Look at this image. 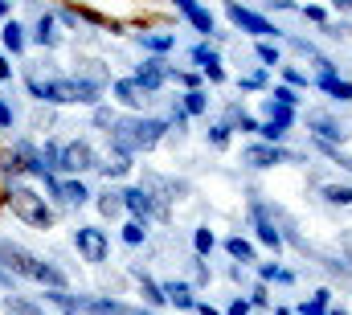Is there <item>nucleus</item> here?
<instances>
[{"label":"nucleus","mask_w":352,"mask_h":315,"mask_svg":"<svg viewBox=\"0 0 352 315\" xmlns=\"http://www.w3.org/2000/svg\"><path fill=\"white\" fill-rule=\"evenodd\" d=\"M0 270L21 274V279H33V283L50 287V291H66V274L54 262H41V258H33L29 250H21L12 241H0Z\"/></svg>","instance_id":"f257e3e1"},{"label":"nucleus","mask_w":352,"mask_h":315,"mask_svg":"<svg viewBox=\"0 0 352 315\" xmlns=\"http://www.w3.org/2000/svg\"><path fill=\"white\" fill-rule=\"evenodd\" d=\"M164 131H168L164 119H115L107 135H111V144H115L119 156H131V152L156 148V144L164 140Z\"/></svg>","instance_id":"f03ea898"},{"label":"nucleus","mask_w":352,"mask_h":315,"mask_svg":"<svg viewBox=\"0 0 352 315\" xmlns=\"http://www.w3.org/2000/svg\"><path fill=\"white\" fill-rule=\"evenodd\" d=\"M29 90L37 94V98H45V102H98V86H90L87 78H37V74H29Z\"/></svg>","instance_id":"7ed1b4c3"},{"label":"nucleus","mask_w":352,"mask_h":315,"mask_svg":"<svg viewBox=\"0 0 352 315\" xmlns=\"http://www.w3.org/2000/svg\"><path fill=\"white\" fill-rule=\"evenodd\" d=\"M4 201H8V209H12L25 226H33V230H50V226H54V213H50L45 197H41V193H33L29 184H8Z\"/></svg>","instance_id":"20e7f679"},{"label":"nucleus","mask_w":352,"mask_h":315,"mask_svg":"<svg viewBox=\"0 0 352 315\" xmlns=\"http://www.w3.org/2000/svg\"><path fill=\"white\" fill-rule=\"evenodd\" d=\"M226 17H230L242 33H254V37H263V41H278V37H283V29H278V25H270L263 12H254V8L230 4V8H226Z\"/></svg>","instance_id":"39448f33"},{"label":"nucleus","mask_w":352,"mask_h":315,"mask_svg":"<svg viewBox=\"0 0 352 315\" xmlns=\"http://www.w3.org/2000/svg\"><path fill=\"white\" fill-rule=\"evenodd\" d=\"M90 168H98V156H94V148H90L87 140L62 144V152H58V172H90Z\"/></svg>","instance_id":"423d86ee"},{"label":"nucleus","mask_w":352,"mask_h":315,"mask_svg":"<svg viewBox=\"0 0 352 315\" xmlns=\"http://www.w3.org/2000/svg\"><path fill=\"white\" fill-rule=\"evenodd\" d=\"M119 197H123V209H131V213H135V221L168 217L164 201H160V197H152V193H144V188H127V193H119Z\"/></svg>","instance_id":"0eeeda50"},{"label":"nucleus","mask_w":352,"mask_h":315,"mask_svg":"<svg viewBox=\"0 0 352 315\" xmlns=\"http://www.w3.org/2000/svg\"><path fill=\"white\" fill-rule=\"evenodd\" d=\"M4 168H8L12 176H50L33 144H16V148L8 152V164H4Z\"/></svg>","instance_id":"6e6552de"},{"label":"nucleus","mask_w":352,"mask_h":315,"mask_svg":"<svg viewBox=\"0 0 352 315\" xmlns=\"http://www.w3.org/2000/svg\"><path fill=\"white\" fill-rule=\"evenodd\" d=\"M250 217H254V234L263 246H270L274 254L283 250V234H278V226H274V217H270V209H266L263 201H250Z\"/></svg>","instance_id":"1a4fd4ad"},{"label":"nucleus","mask_w":352,"mask_h":315,"mask_svg":"<svg viewBox=\"0 0 352 315\" xmlns=\"http://www.w3.org/2000/svg\"><path fill=\"white\" fill-rule=\"evenodd\" d=\"M74 246L87 262H107V234L94 230V226H78L74 230Z\"/></svg>","instance_id":"9d476101"},{"label":"nucleus","mask_w":352,"mask_h":315,"mask_svg":"<svg viewBox=\"0 0 352 315\" xmlns=\"http://www.w3.org/2000/svg\"><path fill=\"white\" fill-rule=\"evenodd\" d=\"M316 66H320V78H316V86H320V90H328V94H332V98H340V102H352V82L340 78V74H336V66H332L328 58H320Z\"/></svg>","instance_id":"9b49d317"},{"label":"nucleus","mask_w":352,"mask_h":315,"mask_svg":"<svg viewBox=\"0 0 352 315\" xmlns=\"http://www.w3.org/2000/svg\"><path fill=\"white\" fill-rule=\"evenodd\" d=\"M307 127L320 135V144H332V140H349V127L340 119H332L328 111H311L307 115Z\"/></svg>","instance_id":"f8f14e48"},{"label":"nucleus","mask_w":352,"mask_h":315,"mask_svg":"<svg viewBox=\"0 0 352 315\" xmlns=\"http://www.w3.org/2000/svg\"><path fill=\"white\" fill-rule=\"evenodd\" d=\"M242 160L254 164V168H274V164H287V160H299V156H291V152H283L274 144H254V148L242 152Z\"/></svg>","instance_id":"ddd939ff"},{"label":"nucleus","mask_w":352,"mask_h":315,"mask_svg":"<svg viewBox=\"0 0 352 315\" xmlns=\"http://www.w3.org/2000/svg\"><path fill=\"white\" fill-rule=\"evenodd\" d=\"M41 180H45V188H50L54 197H62L66 205H87L90 193H87L82 180H54V176H41Z\"/></svg>","instance_id":"4468645a"},{"label":"nucleus","mask_w":352,"mask_h":315,"mask_svg":"<svg viewBox=\"0 0 352 315\" xmlns=\"http://www.w3.org/2000/svg\"><path fill=\"white\" fill-rule=\"evenodd\" d=\"M173 78V70H168V62H160V58H152V62H144L140 70H135V82L152 94V90H160L164 82Z\"/></svg>","instance_id":"2eb2a0df"},{"label":"nucleus","mask_w":352,"mask_h":315,"mask_svg":"<svg viewBox=\"0 0 352 315\" xmlns=\"http://www.w3.org/2000/svg\"><path fill=\"white\" fill-rule=\"evenodd\" d=\"M192 62L205 70V78H209V82H226L221 58H217V50H213V45H205V41H201V45H192Z\"/></svg>","instance_id":"dca6fc26"},{"label":"nucleus","mask_w":352,"mask_h":315,"mask_svg":"<svg viewBox=\"0 0 352 315\" xmlns=\"http://www.w3.org/2000/svg\"><path fill=\"white\" fill-rule=\"evenodd\" d=\"M54 307H62L66 315H94V307H90V295H70V291H50L45 295Z\"/></svg>","instance_id":"f3484780"},{"label":"nucleus","mask_w":352,"mask_h":315,"mask_svg":"<svg viewBox=\"0 0 352 315\" xmlns=\"http://www.w3.org/2000/svg\"><path fill=\"white\" fill-rule=\"evenodd\" d=\"M160 291H164V299H168V303H176V312H197V299H192V287H188V283L168 279Z\"/></svg>","instance_id":"a211bd4d"},{"label":"nucleus","mask_w":352,"mask_h":315,"mask_svg":"<svg viewBox=\"0 0 352 315\" xmlns=\"http://www.w3.org/2000/svg\"><path fill=\"white\" fill-rule=\"evenodd\" d=\"M176 12L188 17L197 33H213V12H209V8H201V4H192V0H176Z\"/></svg>","instance_id":"6ab92c4d"},{"label":"nucleus","mask_w":352,"mask_h":315,"mask_svg":"<svg viewBox=\"0 0 352 315\" xmlns=\"http://www.w3.org/2000/svg\"><path fill=\"white\" fill-rule=\"evenodd\" d=\"M115 98H119L123 107H144V102H148V90L135 78H119L115 82Z\"/></svg>","instance_id":"aec40b11"},{"label":"nucleus","mask_w":352,"mask_h":315,"mask_svg":"<svg viewBox=\"0 0 352 315\" xmlns=\"http://www.w3.org/2000/svg\"><path fill=\"white\" fill-rule=\"evenodd\" d=\"M33 41H37V45H45V50H50V45H58V33H54V17H50V12H41V17H37Z\"/></svg>","instance_id":"412c9836"},{"label":"nucleus","mask_w":352,"mask_h":315,"mask_svg":"<svg viewBox=\"0 0 352 315\" xmlns=\"http://www.w3.org/2000/svg\"><path fill=\"white\" fill-rule=\"evenodd\" d=\"M226 254H230L234 262H242V266L254 262V246H250L246 237H226Z\"/></svg>","instance_id":"4be33fe9"},{"label":"nucleus","mask_w":352,"mask_h":315,"mask_svg":"<svg viewBox=\"0 0 352 315\" xmlns=\"http://www.w3.org/2000/svg\"><path fill=\"white\" fill-rule=\"evenodd\" d=\"M0 37H4V50H12V54H21V50H25V29H21L16 21H4Z\"/></svg>","instance_id":"5701e85b"},{"label":"nucleus","mask_w":352,"mask_h":315,"mask_svg":"<svg viewBox=\"0 0 352 315\" xmlns=\"http://www.w3.org/2000/svg\"><path fill=\"white\" fill-rule=\"evenodd\" d=\"M266 123H274V127H283V131H287V127L295 123V111H291V107H278V102H270V98H266Z\"/></svg>","instance_id":"b1692460"},{"label":"nucleus","mask_w":352,"mask_h":315,"mask_svg":"<svg viewBox=\"0 0 352 315\" xmlns=\"http://www.w3.org/2000/svg\"><path fill=\"white\" fill-rule=\"evenodd\" d=\"M140 274V291H144V299H148V307H164L168 299H164V291H160V283H152L144 270H135Z\"/></svg>","instance_id":"393cba45"},{"label":"nucleus","mask_w":352,"mask_h":315,"mask_svg":"<svg viewBox=\"0 0 352 315\" xmlns=\"http://www.w3.org/2000/svg\"><path fill=\"white\" fill-rule=\"evenodd\" d=\"M140 45L152 50V54H168L176 45V37H168V33H140Z\"/></svg>","instance_id":"a878e982"},{"label":"nucleus","mask_w":352,"mask_h":315,"mask_svg":"<svg viewBox=\"0 0 352 315\" xmlns=\"http://www.w3.org/2000/svg\"><path fill=\"white\" fill-rule=\"evenodd\" d=\"M328 303H332V291H316L307 303H299V315H328Z\"/></svg>","instance_id":"bb28decb"},{"label":"nucleus","mask_w":352,"mask_h":315,"mask_svg":"<svg viewBox=\"0 0 352 315\" xmlns=\"http://www.w3.org/2000/svg\"><path fill=\"white\" fill-rule=\"evenodd\" d=\"M4 315H45L37 303H29V299H16V295H8L4 299Z\"/></svg>","instance_id":"cd10ccee"},{"label":"nucleus","mask_w":352,"mask_h":315,"mask_svg":"<svg viewBox=\"0 0 352 315\" xmlns=\"http://www.w3.org/2000/svg\"><path fill=\"white\" fill-rule=\"evenodd\" d=\"M213 246H217V237H213V230H197L192 234V250H197V258H205V254H213Z\"/></svg>","instance_id":"c85d7f7f"},{"label":"nucleus","mask_w":352,"mask_h":315,"mask_svg":"<svg viewBox=\"0 0 352 315\" xmlns=\"http://www.w3.org/2000/svg\"><path fill=\"white\" fill-rule=\"evenodd\" d=\"M205 107H209V98H205L201 90H188V94H184V102H180V111H184V115H205Z\"/></svg>","instance_id":"c756f323"},{"label":"nucleus","mask_w":352,"mask_h":315,"mask_svg":"<svg viewBox=\"0 0 352 315\" xmlns=\"http://www.w3.org/2000/svg\"><path fill=\"white\" fill-rule=\"evenodd\" d=\"M324 201H332V205H352V188L349 184H324Z\"/></svg>","instance_id":"7c9ffc66"},{"label":"nucleus","mask_w":352,"mask_h":315,"mask_svg":"<svg viewBox=\"0 0 352 315\" xmlns=\"http://www.w3.org/2000/svg\"><path fill=\"white\" fill-rule=\"evenodd\" d=\"M270 102H278V107H291V111H295V107H299V90H291V86H274V90H270Z\"/></svg>","instance_id":"2f4dec72"},{"label":"nucleus","mask_w":352,"mask_h":315,"mask_svg":"<svg viewBox=\"0 0 352 315\" xmlns=\"http://www.w3.org/2000/svg\"><path fill=\"white\" fill-rule=\"evenodd\" d=\"M258 274H263V283H295V274H291V270H283V266H274V262H266Z\"/></svg>","instance_id":"473e14b6"},{"label":"nucleus","mask_w":352,"mask_h":315,"mask_svg":"<svg viewBox=\"0 0 352 315\" xmlns=\"http://www.w3.org/2000/svg\"><path fill=\"white\" fill-rule=\"evenodd\" d=\"M258 62H263V70H270V66H278V45L274 41H258Z\"/></svg>","instance_id":"72a5a7b5"},{"label":"nucleus","mask_w":352,"mask_h":315,"mask_svg":"<svg viewBox=\"0 0 352 315\" xmlns=\"http://www.w3.org/2000/svg\"><path fill=\"white\" fill-rule=\"evenodd\" d=\"M98 168H102V176H123V172L131 168V156H119V152H115V160H107V164H98Z\"/></svg>","instance_id":"f704fd0d"},{"label":"nucleus","mask_w":352,"mask_h":315,"mask_svg":"<svg viewBox=\"0 0 352 315\" xmlns=\"http://www.w3.org/2000/svg\"><path fill=\"white\" fill-rule=\"evenodd\" d=\"M98 209H102L107 217H115V213H123V197H119V193H102V197H98Z\"/></svg>","instance_id":"c9c22d12"},{"label":"nucleus","mask_w":352,"mask_h":315,"mask_svg":"<svg viewBox=\"0 0 352 315\" xmlns=\"http://www.w3.org/2000/svg\"><path fill=\"white\" fill-rule=\"evenodd\" d=\"M144 234H148V230H144V221H127V226H123V241H127V246H140Z\"/></svg>","instance_id":"e433bc0d"},{"label":"nucleus","mask_w":352,"mask_h":315,"mask_svg":"<svg viewBox=\"0 0 352 315\" xmlns=\"http://www.w3.org/2000/svg\"><path fill=\"white\" fill-rule=\"evenodd\" d=\"M209 144H213V148H226V144H230V127H226V123H213V127H209Z\"/></svg>","instance_id":"4c0bfd02"},{"label":"nucleus","mask_w":352,"mask_h":315,"mask_svg":"<svg viewBox=\"0 0 352 315\" xmlns=\"http://www.w3.org/2000/svg\"><path fill=\"white\" fill-rule=\"evenodd\" d=\"M238 86H242V90H263V86H266V70H250Z\"/></svg>","instance_id":"58836bf2"},{"label":"nucleus","mask_w":352,"mask_h":315,"mask_svg":"<svg viewBox=\"0 0 352 315\" xmlns=\"http://www.w3.org/2000/svg\"><path fill=\"white\" fill-rule=\"evenodd\" d=\"M258 135H263L266 144H274V148H278V140H283L287 131H283V127H274V123H258Z\"/></svg>","instance_id":"ea45409f"},{"label":"nucleus","mask_w":352,"mask_h":315,"mask_svg":"<svg viewBox=\"0 0 352 315\" xmlns=\"http://www.w3.org/2000/svg\"><path fill=\"white\" fill-rule=\"evenodd\" d=\"M291 50H295V54H303V58H316V62H320L316 45H311V41H303V37H291Z\"/></svg>","instance_id":"a19ab883"},{"label":"nucleus","mask_w":352,"mask_h":315,"mask_svg":"<svg viewBox=\"0 0 352 315\" xmlns=\"http://www.w3.org/2000/svg\"><path fill=\"white\" fill-rule=\"evenodd\" d=\"M283 78H287V86H291V90H295V86H311V78H307L303 70H291V66L283 70Z\"/></svg>","instance_id":"79ce46f5"},{"label":"nucleus","mask_w":352,"mask_h":315,"mask_svg":"<svg viewBox=\"0 0 352 315\" xmlns=\"http://www.w3.org/2000/svg\"><path fill=\"white\" fill-rule=\"evenodd\" d=\"M246 303H250V307H270V295H266V287H254Z\"/></svg>","instance_id":"37998d69"},{"label":"nucleus","mask_w":352,"mask_h":315,"mask_svg":"<svg viewBox=\"0 0 352 315\" xmlns=\"http://www.w3.org/2000/svg\"><path fill=\"white\" fill-rule=\"evenodd\" d=\"M111 315H156V312H144V307H127V303H115Z\"/></svg>","instance_id":"c03bdc74"},{"label":"nucleus","mask_w":352,"mask_h":315,"mask_svg":"<svg viewBox=\"0 0 352 315\" xmlns=\"http://www.w3.org/2000/svg\"><path fill=\"white\" fill-rule=\"evenodd\" d=\"M303 17H307V21H320V25L328 21V12H324L320 4H307V8H303Z\"/></svg>","instance_id":"a18cd8bd"},{"label":"nucleus","mask_w":352,"mask_h":315,"mask_svg":"<svg viewBox=\"0 0 352 315\" xmlns=\"http://www.w3.org/2000/svg\"><path fill=\"white\" fill-rule=\"evenodd\" d=\"M192 279H197V283H201V287H205V283H209V266H205V262H201V258H197V262H192Z\"/></svg>","instance_id":"49530a36"},{"label":"nucleus","mask_w":352,"mask_h":315,"mask_svg":"<svg viewBox=\"0 0 352 315\" xmlns=\"http://www.w3.org/2000/svg\"><path fill=\"white\" fill-rule=\"evenodd\" d=\"M94 123H98V127H111V123H115V115H111V111H102V107H98V111H94Z\"/></svg>","instance_id":"de8ad7c7"},{"label":"nucleus","mask_w":352,"mask_h":315,"mask_svg":"<svg viewBox=\"0 0 352 315\" xmlns=\"http://www.w3.org/2000/svg\"><path fill=\"white\" fill-rule=\"evenodd\" d=\"M226 315H250V303H246V299H234V303H230V312Z\"/></svg>","instance_id":"09e8293b"},{"label":"nucleus","mask_w":352,"mask_h":315,"mask_svg":"<svg viewBox=\"0 0 352 315\" xmlns=\"http://www.w3.org/2000/svg\"><path fill=\"white\" fill-rule=\"evenodd\" d=\"M0 127H12V111H8V102H0Z\"/></svg>","instance_id":"8fccbe9b"},{"label":"nucleus","mask_w":352,"mask_h":315,"mask_svg":"<svg viewBox=\"0 0 352 315\" xmlns=\"http://www.w3.org/2000/svg\"><path fill=\"white\" fill-rule=\"evenodd\" d=\"M176 82H180V86H188V90H197V74H176Z\"/></svg>","instance_id":"3c124183"},{"label":"nucleus","mask_w":352,"mask_h":315,"mask_svg":"<svg viewBox=\"0 0 352 315\" xmlns=\"http://www.w3.org/2000/svg\"><path fill=\"white\" fill-rule=\"evenodd\" d=\"M197 315H221L217 307H209V303H197Z\"/></svg>","instance_id":"603ef678"},{"label":"nucleus","mask_w":352,"mask_h":315,"mask_svg":"<svg viewBox=\"0 0 352 315\" xmlns=\"http://www.w3.org/2000/svg\"><path fill=\"white\" fill-rule=\"evenodd\" d=\"M8 74H12V66H8V62H4V58H0V82L8 78Z\"/></svg>","instance_id":"864d4df0"},{"label":"nucleus","mask_w":352,"mask_h":315,"mask_svg":"<svg viewBox=\"0 0 352 315\" xmlns=\"http://www.w3.org/2000/svg\"><path fill=\"white\" fill-rule=\"evenodd\" d=\"M344 254H349V262H352V234L344 237Z\"/></svg>","instance_id":"5fc2aeb1"},{"label":"nucleus","mask_w":352,"mask_h":315,"mask_svg":"<svg viewBox=\"0 0 352 315\" xmlns=\"http://www.w3.org/2000/svg\"><path fill=\"white\" fill-rule=\"evenodd\" d=\"M0 17H8V0H0Z\"/></svg>","instance_id":"6e6d98bb"},{"label":"nucleus","mask_w":352,"mask_h":315,"mask_svg":"<svg viewBox=\"0 0 352 315\" xmlns=\"http://www.w3.org/2000/svg\"><path fill=\"white\" fill-rule=\"evenodd\" d=\"M274 315H291V312H287V307H278V312H274Z\"/></svg>","instance_id":"4d7b16f0"},{"label":"nucleus","mask_w":352,"mask_h":315,"mask_svg":"<svg viewBox=\"0 0 352 315\" xmlns=\"http://www.w3.org/2000/svg\"><path fill=\"white\" fill-rule=\"evenodd\" d=\"M328 315H349V312H344V307H340V312H328Z\"/></svg>","instance_id":"13d9d810"}]
</instances>
